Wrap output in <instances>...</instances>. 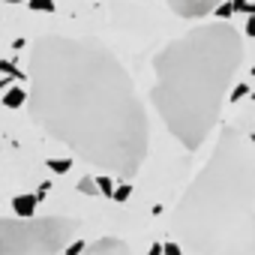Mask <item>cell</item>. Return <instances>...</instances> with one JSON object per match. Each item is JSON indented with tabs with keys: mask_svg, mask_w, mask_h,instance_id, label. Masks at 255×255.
Here are the masks:
<instances>
[{
	"mask_svg": "<svg viewBox=\"0 0 255 255\" xmlns=\"http://www.w3.org/2000/svg\"><path fill=\"white\" fill-rule=\"evenodd\" d=\"M33 123L102 174L132 180L150 147L138 87L117 54L90 36H39L27 66Z\"/></svg>",
	"mask_w": 255,
	"mask_h": 255,
	"instance_id": "6da1fadb",
	"label": "cell"
},
{
	"mask_svg": "<svg viewBox=\"0 0 255 255\" xmlns=\"http://www.w3.org/2000/svg\"><path fill=\"white\" fill-rule=\"evenodd\" d=\"M240 63L243 39L228 21L198 24L153 57L150 102L186 150H198L213 132Z\"/></svg>",
	"mask_w": 255,
	"mask_h": 255,
	"instance_id": "7a4b0ae2",
	"label": "cell"
},
{
	"mask_svg": "<svg viewBox=\"0 0 255 255\" xmlns=\"http://www.w3.org/2000/svg\"><path fill=\"white\" fill-rule=\"evenodd\" d=\"M171 228L195 255H255V141L222 126L210 159L180 195Z\"/></svg>",
	"mask_w": 255,
	"mask_h": 255,
	"instance_id": "3957f363",
	"label": "cell"
},
{
	"mask_svg": "<svg viewBox=\"0 0 255 255\" xmlns=\"http://www.w3.org/2000/svg\"><path fill=\"white\" fill-rule=\"evenodd\" d=\"M78 222L69 216L0 219V255H60Z\"/></svg>",
	"mask_w": 255,
	"mask_h": 255,
	"instance_id": "277c9868",
	"label": "cell"
},
{
	"mask_svg": "<svg viewBox=\"0 0 255 255\" xmlns=\"http://www.w3.org/2000/svg\"><path fill=\"white\" fill-rule=\"evenodd\" d=\"M222 0H168V6L180 15V18H201L207 12H213Z\"/></svg>",
	"mask_w": 255,
	"mask_h": 255,
	"instance_id": "5b68a950",
	"label": "cell"
},
{
	"mask_svg": "<svg viewBox=\"0 0 255 255\" xmlns=\"http://www.w3.org/2000/svg\"><path fill=\"white\" fill-rule=\"evenodd\" d=\"M81 255H132V249L120 237H99L96 243H87Z\"/></svg>",
	"mask_w": 255,
	"mask_h": 255,
	"instance_id": "8992f818",
	"label": "cell"
},
{
	"mask_svg": "<svg viewBox=\"0 0 255 255\" xmlns=\"http://www.w3.org/2000/svg\"><path fill=\"white\" fill-rule=\"evenodd\" d=\"M36 204H39V198L30 195V192H27V195H15V198H12V213L21 216V219H27V216H33Z\"/></svg>",
	"mask_w": 255,
	"mask_h": 255,
	"instance_id": "52a82bcc",
	"label": "cell"
},
{
	"mask_svg": "<svg viewBox=\"0 0 255 255\" xmlns=\"http://www.w3.org/2000/svg\"><path fill=\"white\" fill-rule=\"evenodd\" d=\"M27 102V90L24 87H9L6 93H3V105L6 108H21Z\"/></svg>",
	"mask_w": 255,
	"mask_h": 255,
	"instance_id": "ba28073f",
	"label": "cell"
},
{
	"mask_svg": "<svg viewBox=\"0 0 255 255\" xmlns=\"http://www.w3.org/2000/svg\"><path fill=\"white\" fill-rule=\"evenodd\" d=\"M114 186H117V183H114V177H111V174H99V177H96V189H99L105 198H111V195H114Z\"/></svg>",
	"mask_w": 255,
	"mask_h": 255,
	"instance_id": "9c48e42d",
	"label": "cell"
},
{
	"mask_svg": "<svg viewBox=\"0 0 255 255\" xmlns=\"http://www.w3.org/2000/svg\"><path fill=\"white\" fill-rule=\"evenodd\" d=\"M45 165H48V171H54V174H66V171L72 168V159H45Z\"/></svg>",
	"mask_w": 255,
	"mask_h": 255,
	"instance_id": "30bf717a",
	"label": "cell"
},
{
	"mask_svg": "<svg viewBox=\"0 0 255 255\" xmlns=\"http://www.w3.org/2000/svg\"><path fill=\"white\" fill-rule=\"evenodd\" d=\"M129 195H132V183H126V180L120 183V180H117V186H114V195H111V198L123 204V201H126V198H129Z\"/></svg>",
	"mask_w": 255,
	"mask_h": 255,
	"instance_id": "8fae6325",
	"label": "cell"
},
{
	"mask_svg": "<svg viewBox=\"0 0 255 255\" xmlns=\"http://www.w3.org/2000/svg\"><path fill=\"white\" fill-rule=\"evenodd\" d=\"M33 12H54V0H27Z\"/></svg>",
	"mask_w": 255,
	"mask_h": 255,
	"instance_id": "7c38bea8",
	"label": "cell"
},
{
	"mask_svg": "<svg viewBox=\"0 0 255 255\" xmlns=\"http://www.w3.org/2000/svg\"><path fill=\"white\" fill-rule=\"evenodd\" d=\"M78 192L96 195V192H99V189H96V180H93V177H81V180H78Z\"/></svg>",
	"mask_w": 255,
	"mask_h": 255,
	"instance_id": "4fadbf2b",
	"label": "cell"
},
{
	"mask_svg": "<svg viewBox=\"0 0 255 255\" xmlns=\"http://www.w3.org/2000/svg\"><path fill=\"white\" fill-rule=\"evenodd\" d=\"M234 12H246V15H255V3H249V0H231Z\"/></svg>",
	"mask_w": 255,
	"mask_h": 255,
	"instance_id": "5bb4252c",
	"label": "cell"
},
{
	"mask_svg": "<svg viewBox=\"0 0 255 255\" xmlns=\"http://www.w3.org/2000/svg\"><path fill=\"white\" fill-rule=\"evenodd\" d=\"M84 246H87L84 240H69V243H66V249H63V255H81V252H84Z\"/></svg>",
	"mask_w": 255,
	"mask_h": 255,
	"instance_id": "9a60e30c",
	"label": "cell"
},
{
	"mask_svg": "<svg viewBox=\"0 0 255 255\" xmlns=\"http://www.w3.org/2000/svg\"><path fill=\"white\" fill-rule=\"evenodd\" d=\"M162 255H183L180 240H168V243H162Z\"/></svg>",
	"mask_w": 255,
	"mask_h": 255,
	"instance_id": "2e32d148",
	"label": "cell"
},
{
	"mask_svg": "<svg viewBox=\"0 0 255 255\" xmlns=\"http://www.w3.org/2000/svg\"><path fill=\"white\" fill-rule=\"evenodd\" d=\"M228 15H234V6H231V3H219V6H216V18H219V21H228Z\"/></svg>",
	"mask_w": 255,
	"mask_h": 255,
	"instance_id": "e0dca14e",
	"label": "cell"
},
{
	"mask_svg": "<svg viewBox=\"0 0 255 255\" xmlns=\"http://www.w3.org/2000/svg\"><path fill=\"white\" fill-rule=\"evenodd\" d=\"M246 93H249V87H246V84H237V87H234V90L228 93V99H231V102H240V99H243Z\"/></svg>",
	"mask_w": 255,
	"mask_h": 255,
	"instance_id": "ac0fdd59",
	"label": "cell"
},
{
	"mask_svg": "<svg viewBox=\"0 0 255 255\" xmlns=\"http://www.w3.org/2000/svg\"><path fill=\"white\" fill-rule=\"evenodd\" d=\"M0 72H6V75H12V78H24V75L12 66V60H3V63H0Z\"/></svg>",
	"mask_w": 255,
	"mask_h": 255,
	"instance_id": "d6986e66",
	"label": "cell"
},
{
	"mask_svg": "<svg viewBox=\"0 0 255 255\" xmlns=\"http://www.w3.org/2000/svg\"><path fill=\"white\" fill-rule=\"evenodd\" d=\"M246 36H252V39H255V15H249V18H246Z\"/></svg>",
	"mask_w": 255,
	"mask_h": 255,
	"instance_id": "ffe728a7",
	"label": "cell"
},
{
	"mask_svg": "<svg viewBox=\"0 0 255 255\" xmlns=\"http://www.w3.org/2000/svg\"><path fill=\"white\" fill-rule=\"evenodd\" d=\"M51 192V183L45 180V183H39V192H36V198H42V195H48Z\"/></svg>",
	"mask_w": 255,
	"mask_h": 255,
	"instance_id": "44dd1931",
	"label": "cell"
},
{
	"mask_svg": "<svg viewBox=\"0 0 255 255\" xmlns=\"http://www.w3.org/2000/svg\"><path fill=\"white\" fill-rule=\"evenodd\" d=\"M147 255H162V243H153V246H150V252H147Z\"/></svg>",
	"mask_w": 255,
	"mask_h": 255,
	"instance_id": "7402d4cb",
	"label": "cell"
},
{
	"mask_svg": "<svg viewBox=\"0 0 255 255\" xmlns=\"http://www.w3.org/2000/svg\"><path fill=\"white\" fill-rule=\"evenodd\" d=\"M0 3H27V0H0Z\"/></svg>",
	"mask_w": 255,
	"mask_h": 255,
	"instance_id": "603a6c76",
	"label": "cell"
},
{
	"mask_svg": "<svg viewBox=\"0 0 255 255\" xmlns=\"http://www.w3.org/2000/svg\"><path fill=\"white\" fill-rule=\"evenodd\" d=\"M252 99H255V93H252Z\"/></svg>",
	"mask_w": 255,
	"mask_h": 255,
	"instance_id": "cb8c5ba5",
	"label": "cell"
}]
</instances>
